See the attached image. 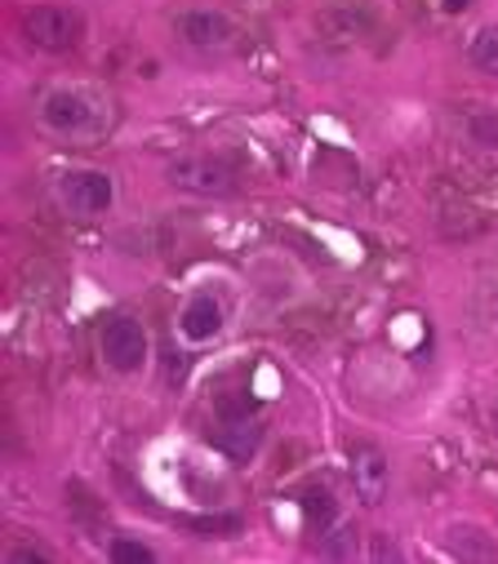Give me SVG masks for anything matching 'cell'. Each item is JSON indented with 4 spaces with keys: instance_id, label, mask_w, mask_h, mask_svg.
Instances as JSON below:
<instances>
[{
    "instance_id": "cell-2",
    "label": "cell",
    "mask_w": 498,
    "mask_h": 564,
    "mask_svg": "<svg viewBox=\"0 0 498 564\" xmlns=\"http://www.w3.org/2000/svg\"><path fill=\"white\" fill-rule=\"evenodd\" d=\"M259 436H263V422L255 417V404H240L236 395H227V400L218 404V432H214V445H218L231 463H245V458H255Z\"/></svg>"
},
{
    "instance_id": "cell-1",
    "label": "cell",
    "mask_w": 498,
    "mask_h": 564,
    "mask_svg": "<svg viewBox=\"0 0 498 564\" xmlns=\"http://www.w3.org/2000/svg\"><path fill=\"white\" fill-rule=\"evenodd\" d=\"M23 36L45 54H67L85 36V19L67 6H32L23 14Z\"/></svg>"
},
{
    "instance_id": "cell-17",
    "label": "cell",
    "mask_w": 498,
    "mask_h": 564,
    "mask_svg": "<svg viewBox=\"0 0 498 564\" xmlns=\"http://www.w3.org/2000/svg\"><path fill=\"white\" fill-rule=\"evenodd\" d=\"M494 432H498V400H494Z\"/></svg>"
},
{
    "instance_id": "cell-8",
    "label": "cell",
    "mask_w": 498,
    "mask_h": 564,
    "mask_svg": "<svg viewBox=\"0 0 498 564\" xmlns=\"http://www.w3.org/2000/svg\"><path fill=\"white\" fill-rule=\"evenodd\" d=\"M41 120L54 133H89L94 129V102L85 94H76V89H58V94L45 98Z\"/></svg>"
},
{
    "instance_id": "cell-13",
    "label": "cell",
    "mask_w": 498,
    "mask_h": 564,
    "mask_svg": "<svg viewBox=\"0 0 498 564\" xmlns=\"http://www.w3.org/2000/svg\"><path fill=\"white\" fill-rule=\"evenodd\" d=\"M303 502H307V520H312V529H325V524L334 520V498H329V494L316 489V494H307Z\"/></svg>"
},
{
    "instance_id": "cell-7",
    "label": "cell",
    "mask_w": 498,
    "mask_h": 564,
    "mask_svg": "<svg viewBox=\"0 0 498 564\" xmlns=\"http://www.w3.org/2000/svg\"><path fill=\"white\" fill-rule=\"evenodd\" d=\"M178 36H183L192 50L214 54V50H227V45L236 41V28H231V19L218 14V10H187V14L178 19Z\"/></svg>"
},
{
    "instance_id": "cell-9",
    "label": "cell",
    "mask_w": 498,
    "mask_h": 564,
    "mask_svg": "<svg viewBox=\"0 0 498 564\" xmlns=\"http://www.w3.org/2000/svg\"><path fill=\"white\" fill-rule=\"evenodd\" d=\"M178 334H183L187 343H209V338H218V334H223V307H218V299H209V294L187 299L183 312H178Z\"/></svg>"
},
{
    "instance_id": "cell-10",
    "label": "cell",
    "mask_w": 498,
    "mask_h": 564,
    "mask_svg": "<svg viewBox=\"0 0 498 564\" xmlns=\"http://www.w3.org/2000/svg\"><path fill=\"white\" fill-rule=\"evenodd\" d=\"M450 551L458 560H494V542L485 533H476V529H454L450 533Z\"/></svg>"
},
{
    "instance_id": "cell-11",
    "label": "cell",
    "mask_w": 498,
    "mask_h": 564,
    "mask_svg": "<svg viewBox=\"0 0 498 564\" xmlns=\"http://www.w3.org/2000/svg\"><path fill=\"white\" fill-rule=\"evenodd\" d=\"M467 54H472V63H476L485 76H498V28H480V32L472 36Z\"/></svg>"
},
{
    "instance_id": "cell-5",
    "label": "cell",
    "mask_w": 498,
    "mask_h": 564,
    "mask_svg": "<svg viewBox=\"0 0 498 564\" xmlns=\"http://www.w3.org/2000/svg\"><path fill=\"white\" fill-rule=\"evenodd\" d=\"M174 187L192 192V196H231L236 192V174L223 165V161H209V156H192V161H178L170 170Z\"/></svg>"
},
{
    "instance_id": "cell-3",
    "label": "cell",
    "mask_w": 498,
    "mask_h": 564,
    "mask_svg": "<svg viewBox=\"0 0 498 564\" xmlns=\"http://www.w3.org/2000/svg\"><path fill=\"white\" fill-rule=\"evenodd\" d=\"M102 360L116 373H139L148 365V334L134 316H111L102 325Z\"/></svg>"
},
{
    "instance_id": "cell-6",
    "label": "cell",
    "mask_w": 498,
    "mask_h": 564,
    "mask_svg": "<svg viewBox=\"0 0 498 564\" xmlns=\"http://www.w3.org/2000/svg\"><path fill=\"white\" fill-rule=\"evenodd\" d=\"M388 458L374 449V445H356L351 449V489L365 507H379L388 498Z\"/></svg>"
},
{
    "instance_id": "cell-15",
    "label": "cell",
    "mask_w": 498,
    "mask_h": 564,
    "mask_svg": "<svg viewBox=\"0 0 498 564\" xmlns=\"http://www.w3.org/2000/svg\"><path fill=\"white\" fill-rule=\"evenodd\" d=\"M10 560L23 564V560H50V555L45 551H32V546H19V551H10Z\"/></svg>"
},
{
    "instance_id": "cell-4",
    "label": "cell",
    "mask_w": 498,
    "mask_h": 564,
    "mask_svg": "<svg viewBox=\"0 0 498 564\" xmlns=\"http://www.w3.org/2000/svg\"><path fill=\"white\" fill-rule=\"evenodd\" d=\"M58 196H63V205H67L72 214H80V218H98V214L111 209L116 187H111V178L98 174V170H72V174H63Z\"/></svg>"
},
{
    "instance_id": "cell-14",
    "label": "cell",
    "mask_w": 498,
    "mask_h": 564,
    "mask_svg": "<svg viewBox=\"0 0 498 564\" xmlns=\"http://www.w3.org/2000/svg\"><path fill=\"white\" fill-rule=\"evenodd\" d=\"M472 133L480 138L485 148H498V111H480V116H472Z\"/></svg>"
},
{
    "instance_id": "cell-12",
    "label": "cell",
    "mask_w": 498,
    "mask_h": 564,
    "mask_svg": "<svg viewBox=\"0 0 498 564\" xmlns=\"http://www.w3.org/2000/svg\"><path fill=\"white\" fill-rule=\"evenodd\" d=\"M107 555H111L116 564H152V560H156V555H152V546L130 542V538H116V542L107 546Z\"/></svg>"
},
{
    "instance_id": "cell-16",
    "label": "cell",
    "mask_w": 498,
    "mask_h": 564,
    "mask_svg": "<svg viewBox=\"0 0 498 564\" xmlns=\"http://www.w3.org/2000/svg\"><path fill=\"white\" fill-rule=\"evenodd\" d=\"M467 6H472V0H445V10H450V14H458V10H467Z\"/></svg>"
}]
</instances>
